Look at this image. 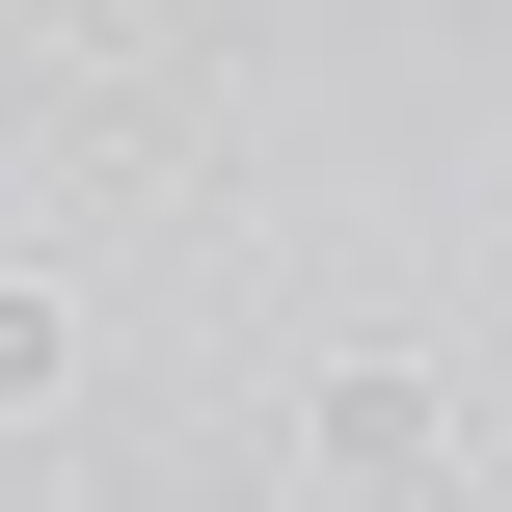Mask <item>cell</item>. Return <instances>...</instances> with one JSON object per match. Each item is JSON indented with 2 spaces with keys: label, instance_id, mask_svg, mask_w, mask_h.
I'll use <instances>...</instances> for the list:
<instances>
[{
  "label": "cell",
  "instance_id": "cell-1",
  "mask_svg": "<svg viewBox=\"0 0 512 512\" xmlns=\"http://www.w3.org/2000/svg\"><path fill=\"white\" fill-rule=\"evenodd\" d=\"M324 486H351V512H432V486H459V432H432V378H405V351H351V378H324Z\"/></svg>",
  "mask_w": 512,
  "mask_h": 512
},
{
  "label": "cell",
  "instance_id": "cell-2",
  "mask_svg": "<svg viewBox=\"0 0 512 512\" xmlns=\"http://www.w3.org/2000/svg\"><path fill=\"white\" fill-rule=\"evenodd\" d=\"M54 378H81V324H54L27 270H0V405H54Z\"/></svg>",
  "mask_w": 512,
  "mask_h": 512
}]
</instances>
